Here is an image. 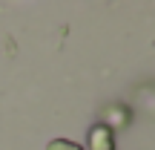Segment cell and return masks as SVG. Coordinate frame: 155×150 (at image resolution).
Instances as JSON below:
<instances>
[{"mask_svg": "<svg viewBox=\"0 0 155 150\" xmlns=\"http://www.w3.org/2000/svg\"><path fill=\"white\" fill-rule=\"evenodd\" d=\"M49 150H81L78 145H72V141H52Z\"/></svg>", "mask_w": 155, "mask_h": 150, "instance_id": "6da1fadb", "label": "cell"}]
</instances>
